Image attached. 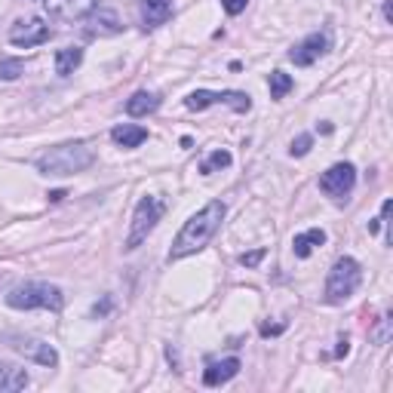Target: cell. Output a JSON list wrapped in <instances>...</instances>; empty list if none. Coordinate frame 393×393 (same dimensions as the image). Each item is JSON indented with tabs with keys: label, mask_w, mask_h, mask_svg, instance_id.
Masks as SVG:
<instances>
[{
	"label": "cell",
	"mask_w": 393,
	"mask_h": 393,
	"mask_svg": "<svg viewBox=\"0 0 393 393\" xmlns=\"http://www.w3.org/2000/svg\"><path fill=\"white\" fill-rule=\"evenodd\" d=\"M225 215H227V206H225L221 200L206 203L200 212H194L191 218L185 221V227L179 231V237L172 240V249H169V261L188 258V255H194V252H200V249H206L209 240L218 234V227H221V221H225Z\"/></svg>",
	"instance_id": "cell-1"
},
{
	"label": "cell",
	"mask_w": 393,
	"mask_h": 393,
	"mask_svg": "<svg viewBox=\"0 0 393 393\" xmlns=\"http://www.w3.org/2000/svg\"><path fill=\"white\" fill-rule=\"evenodd\" d=\"M3 301L10 307H16V311H37V307H43V311H52L58 313L65 307V295L58 286L52 283H19L12 286L10 292L3 295Z\"/></svg>",
	"instance_id": "cell-3"
},
{
	"label": "cell",
	"mask_w": 393,
	"mask_h": 393,
	"mask_svg": "<svg viewBox=\"0 0 393 393\" xmlns=\"http://www.w3.org/2000/svg\"><path fill=\"white\" fill-rule=\"evenodd\" d=\"M0 341L10 347V350H16L19 357L31 359V363H37V366H47V369H56V366H58L56 347L47 344V341H41V338H34V335H22V332H3V335H0Z\"/></svg>",
	"instance_id": "cell-6"
},
{
	"label": "cell",
	"mask_w": 393,
	"mask_h": 393,
	"mask_svg": "<svg viewBox=\"0 0 393 393\" xmlns=\"http://www.w3.org/2000/svg\"><path fill=\"white\" fill-rule=\"evenodd\" d=\"M209 104H227L237 114H246L252 111V98L246 93H237V89H221V93H212V89H194L191 96L185 98V108L191 111H206Z\"/></svg>",
	"instance_id": "cell-7"
},
{
	"label": "cell",
	"mask_w": 393,
	"mask_h": 393,
	"mask_svg": "<svg viewBox=\"0 0 393 393\" xmlns=\"http://www.w3.org/2000/svg\"><path fill=\"white\" fill-rule=\"evenodd\" d=\"M65 196H68V194H65V191H49V203H62Z\"/></svg>",
	"instance_id": "cell-29"
},
{
	"label": "cell",
	"mask_w": 393,
	"mask_h": 393,
	"mask_svg": "<svg viewBox=\"0 0 393 393\" xmlns=\"http://www.w3.org/2000/svg\"><path fill=\"white\" fill-rule=\"evenodd\" d=\"M353 185H357V169H353V163H335V166H329L319 175V191L329 194L332 200H344V196L353 191Z\"/></svg>",
	"instance_id": "cell-8"
},
{
	"label": "cell",
	"mask_w": 393,
	"mask_h": 393,
	"mask_svg": "<svg viewBox=\"0 0 393 393\" xmlns=\"http://www.w3.org/2000/svg\"><path fill=\"white\" fill-rule=\"evenodd\" d=\"M359 280H363L359 261L350 258V255L338 258L329 271V280H326V301H329V304H341V301H347L359 289Z\"/></svg>",
	"instance_id": "cell-5"
},
{
	"label": "cell",
	"mask_w": 393,
	"mask_h": 393,
	"mask_svg": "<svg viewBox=\"0 0 393 393\" xmlns=\"http://www.w3.org/2000/svg\"><path fill=\"white\" fill-rule=\"evenodd\" d=\"M347 353H350V341H347V338H341V341H338L335 357H347Z\"/></svg>",
	"instance_id": "cell-28"
},
{
	"label": "cell",
	"mask_w": 393,
	"mask_h": 393,
	"mask_svg": "<svg viewBox=\"0 0 393 393\" xmlns=\"http://www.w3.org/2000/svg\"><path fill=\"white\" fill-rule=\"evenodd\" d=\"M108 311H111V298H104L102 304H96V307H93V313H96V317H104V313H108Z\"/></svg>",
	"instance_id": "cell-27"
},
{
	"label": "cell",
	"mask_w": 393,
	"mask_h": 393,
	"mask_svg": "<svg viewBox=\"0 0 393 393\" xmlns=\"http://www.w3.org/2000/svg\"><path fill=\"white\" fill-rule=\"evenodd\" d=\"M329 49H332V37L326 34V31H317V34H307L301 43H295V47L289 49V58L298 65V68H307V65H313Z\"/></svg>",
	"instance_id": "cell-10"
},
{
	"label": "cell",
	"mask_w": 393,
	"mask_h": 393,
	"mask_svg": "<svg viewBox=\"0 0 393 393\" xmlns=\"http://www.w3.org/2000/svg\"><path fill=\"white\" fill-rule=\"evenodd\" d=\"M163 212H166V203H163L160 196H154V194L142 196L139 206H135V212H133V225H129V234H126L123 249H126V252H135V249L148 240V234L157 227V221L163 218Z\"/></svg>",
	"instance_id": "cell-4"
},
{
	"label": "cell",
	"mask_w": 393,
	"mask_h": 393,
	"mask_svg": "<svg viewBox=\"0 0 393 393\" xmlns=\"http://www.w3.org/2000/svg\"><path fill=\"white\" fill-rule=\"evenodd\" d=\"M83 22H87V31L93 37H114L123 31V22H120V16H117V10H111V6H104V3H96L93 10L87 12Z\"/></svg>",
	"instance_id": "cell-11"
},
{
	"label": "cell",
	"mask_w": 393,
	"mask_h": 393,
	"mask_svg": "<svg viewBox=\"0 0 393 393\" xmlns=\"http://www.w3.org/2000/svg\"><path fill=\"white\" fill-rule=\"evenodd\" d=\"M111 139L120 148H139L142 142H148V129L135 126V123H120V126L111 129Z\"/></svg>",
	"instance_id": "cell-15"
},
{
	"label": "cell",
	"mask_w": 393,
	"mask_h": 393,
	"mask_svg": "<svg viewBox=\"0 0 393 393\" xmlns=\"http://www.w3.org/2000/svg\"><path fill=\"white\" fill-rule=\"evenodd\" d=\"M265 255H267V249H252V252H243V255H240V265H243V267H258L261 261H265Z\"/></svg>",
	"instance_id": "cell-24"
},
{
	"label": "cell",
	"mask_w": 393,
	"mask_h": 393,
	"mask_svg": "<svg viewBox=\"0 0 393 393\" xmlns=\"http://www.w3.org/2000/svg\"><path fill=\"white\" fill-rule=\"evenodd\" d=\"M47 3H49V12L56 19L74 22V19H87V12L93 10L98 0H47Z\"/></svg>",
	"instance_id": "cell-13"
},
{
	"label": "cell",
	"mask_w": 393,
	"mask_h": 393,
	"mask_svg": "<svg viewBox=\"0 0 393 393\" xmlns=\"http://www.w3.org/2000/svg\"><path fill=\"white\" fill-rule=\"evenodd\" d=\"M0 283H3V273H0Z\"/></svg>",
	"instance_id": "cell-32"
},
{
	"label": "cell",
	"mask_w": 393,
	"mask_h": 393,
	"mask_svg": "<svg viewBox=\"0 0 393 393\" xmlns=\"http://www.w3.org/2000/svg\"><path fill=\"white\" fill-rule=\"evenodd\" d=\"M80 62H83V49H80V47H65V49H58V52H56V74H58V77L74 74V71L80 68Z\"/></svg>",
	"instance_id": "cell-18"
},
{
	"label": "cell",
	"mask_w": 393,
	"mask_h": 393,
	"mask_svg": "<svg viewBox=\"0 0 393 393\" xmlns=\"http://www.w3.org/2000/svg\"><path fill=\"white\" fill-rule=\"evenodd\" d=\"M28 372L19 369V366H10V363H0V390H22L28 388Z\"/></svg>",
	"instance_id": "cell-19"
},
{
	"label": "cell",
	"mask_w": 393,
	"mask_h": 393,
	"mask_svg": "<svg viewBox=\"0 0 393 393\" xmlns=\"http://www.w3.org/2000/svg\"><path fill=\"white\" fill-rule=\"evenodd\" d=\"M96 163V154L87 142H65L37 157V172L43 175H74Z\"/></svg>",
	"instance_id": "cell-2"
},
{
	"label": "cell",
	"mask_w": 393,
	"mask_h": 393,
	"mask_svg": "<svg viewBox=\"0 0 393 393\" xmlns=\"http://www.w3.org/2000/svg\"><path fill=\"white\" fill-rule=\"evenodd\" d=\"M160 108V96L157 93H148V89H139L135 96L126 98V114L129 117H148Z\"/></svg>",
	"instance_id": "cell-16"
},
{
	"label": "cell",
	"mask_w": 393,
	"mask_h": 393,
	"mask_svg": "<svg viewBox=\"0 0 393 393\" xmlns=\"http://www.w3.org/2000/svg\"><path fill=\"white\" fill-rule=\"evenodd\" d=\"M311 148H313V135H311V133H301L298 139L292 142V148H289V150H292V157H304Z\"/></svg>",
	"instance_id": "cell-23"
},
{
	"label": "cell",
	"mask_w": 393,
	"mask_h": 393,
	"mask_svg": "<svg viewBox=\"0 0 393 393\" xmlns=\"http://www.w3.org/2000/svg\"><path fill=\"white\" fill-rule=\"evenodd\" d=\"M231 163H234L231 150H221V148H218V150H212V154H209V160L200 166V172H203V175H212V169H227Z\"/></svg>",
	"instance_id": "cell-21"
},
{
	"label": "cell",
	"mask_w": 393,
	"mask_h": 393,
	"mask_svg": "<svg viewBox=\"0 0 393 393\" xmlns=\"http://www.w3.org/2000/svg\"><path fill=\"white\" fill-rule=\"evenodd\" d=\"M384 19L393 22V3H390V0H384Z\"/></svg>",
	"instance_id": "cell-30"
},
{
	"label": "cell",
	"mask_w": 393,
	"mask_h": 393,
	"mask_svg": "<svg viewBox=\"0 0 393 393\" xmlns=\"http://www.w3.org/2000/svg\"><path fill=\"white\" fill-rule=\"evenodd\" d=\"M378 231H381V218H378V221H369V234H378Z\"/></svg>",
	"instance_id": "cell-31"
},
{
	"label": "cell",
	"mask_w": 393,
	"mask_h": 393,
	"mask_svg": "<svg viewBox=\"0 0 393 393\" xmlns=\"http://www.w3.org/2000/svg\"><path fill=\"white\" fill-rule=\"evenodd\" d=\"M49 34H52L49 25L43 22L41 16H28V19H19V22L10 28V43H12V47L31 49V47H41V43H47Z\"/></svg>",
	"instance_id": "cell-9"
},
{
	"label": "cell",
	"mask_w": 393,
	"mask_h": 393,
	"mask_svg": "<svg viewBox=\"0 0 393 393\" xmlns=\"http://www.w3.org/2000/svg\"><path fill=\"white\" fill-rule=\"evenodd\" d=\"M326 243V231H319V227H311V231H301L292 237V252L295 258H307V255L313 252L317 246Z\"/></svg>",
	"instance_id": "cell-17"
},
{
	"label": "cell",
	"mask_w": 393,
	"mask_h": 393,
	"mask_svg": "<svg viewBox=\"0 0 393 393\" xmlns=\"http://www.w3.org/2000/svg\"><path fill=\"white\" fill-rule=\"evenodd\" d=\"M142 28L154 31L172 19V0H142Z\"/></svg>",
	"instance_id": "cell-12"
},
{
	"label": "cell",
	"mask_w": 393,
	"mask_h": 393,
	"mask_svg": "<svg viewBox=\"0 0 393 393\" xmlns=\"http://www.w3.org/2000/svg\"><path fill=\"white\" fill-rule=\"evenodd\" d=\"M267 87H271V98H286L292 93V87H295V80L289 74H286V71H273L271 74V83H267Z\"/></svg>",
	"instance_id": "cell-20"
},
{
	"label": "cell",
	"mask_w": 393,
	"mask_h": 393,
	"mask_svg": "<svg viewBox=\"0 0 393 393\" xmlns=\"http://www.w3.org/2000/svg\"><path fill=\"white\" fill-rule=\"evenodd\" d=\"M237 372H240V359L227 357V359H221V363H212L206 372H203V384H206V388H218V384L231 381Z\"/></svg>",
	"instance_id": "cell-14"
},
{
	"label": "cell",
	"mask_w": 393,
	"mask_h": 393,
	"mask_svg": "<svg viewBox=\"0 0 393 393\" xmlns=\"http://www.w3.org/2000/svg\"><path fill=\"white\" fill-rule=\"evenodd\" d=\"M25 74L22 58H0V80H19Z\"/></svg>",
	"instance_id": "cell-22"
},
{
	"label": "cell",
	"mask_w": 393,
	"mask_h": 393,
	"mask_svg": "<svg viewBox=\"0 0 393 393\" xmlns=\"http://www.w3.org/2000/svg\"><path fill=\"white\" fill-rule=\"evenodd\" d=\"M280 332H286V323H277V326H261V335L265 338H271V335H280Z\"/></svg>",
	"instance_id": "cell-26"
},
{
	"label": "cell",
	"mask_w": 393,
	"mask_h": 393,
	"mask_svg": "<svg viewBox=\"0 0 393 393\" xmlns=\"http://www.w3.org/2000/svg\"><path fill=\"white\" fill-rule=\"evenodd\" d=\"M249 0H221V10L227 12V16H240V12L246 10Z\"/></svg>",
	"instance_id": "cell-25"
}]
</instances>
